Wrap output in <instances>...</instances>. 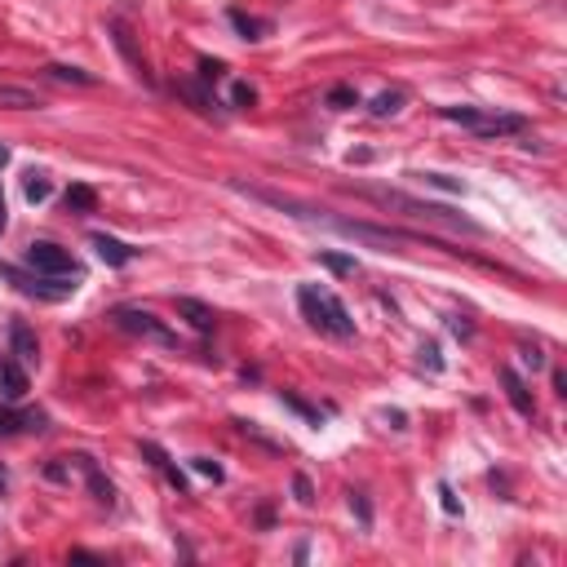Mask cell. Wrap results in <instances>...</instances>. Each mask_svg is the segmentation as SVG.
Segmentation results:
<instances>
[{
	"mask_svg": "<svg viewBox=\"0 0 567 567\" xmlns=\"http://www.w3.org/2000/svg\"><path fill=\"white\" fill-rule=\"evenodd\" d=\"M76 461L85 466V474H89V487L98 492V502H102V506H111V502H116V492H111V483H107V479L98 474V466H94L89 457H76Z\"/></svg>",
	"mask_w": 567,
	"mask_h": 567,
	"instance_id": "obj_12",
	"label": "cell"
},
{
	"mask_svg": "<svg viewBox=\"0 0 567 567\" xmlns=\"http://www.w3.org/2000/svg\"><path fill=\"white\" fill-rule=\"evenodd\" d=\"M49 81H62V85H94L89 71L81 67H49Z\"/></svg>",
	"mask_w": 567,
	"mask_h": 567,
	"instance_id": "obj_14",
	"label": "cell"
},
{
	"mask_svg": "<svg viewBox=\"0 0 567 567\" xmlns=\"http://www.w3.org/2000/svg\"><path fill=\"white\" fill-rule=\"evenodd\" d=\"M94 249H98V257L107 266H129L133 262V249L124 240H116V236H94Z\"/></svg>",
	"mask_w": 567,
	"mask_h": 567,
	"instance_id": "obj_10",
	"label": "cell"
},
{
	"mask_svg": "<svg viewBox=\"0 0 567 567\" xmlns=\"http://www.w3.org/2000/svg\"><path fill=\"white\" fill-rule=\"evenodd\" d=\"M377 204H386V208H403V213H412V218H425V222H448V227H461V231H479L474 222H466V218H457L453 208H439V204H421V200H412V195H399V191H369Z\"/></svg>",
	"mask_w": 567,
	"mask_h": 567,
	"instance_id": "obj_5",
	"label": "cell"
},
{
	"mask_svg": "<svg viewBox=\"0 0 567 567\" xmlns=\"http://www.w3.org/2000/svg\"><path fill=\"white\" fill-rule=\"evenodd\" d=\"M421 364H431V373H439L444 369V360H439V346L431 341V346H421Z\"/></svg>",
	"mask_w": 567,
	"mask_h": 567,
	"instance_id": "obj_21",
	"label": "cell"
},
{
	"mask_svg": "<svg viewBox=\"0 0 567 567\" xmlns=\"http://www.w3.org/2000/svg\"><path fill=\"white\" fill-rule=\"evenodd\" d=\"M191 466H195V470H200V474H208V479H213V483H218V479H222V466H218V461H208V457H195V461H191Z\"/></svg>",
	"mask_w": 567,
	"mask_h": 567,
	"instance_id": "obj_20",
	"label": "cell"
},
{
	"mask_svg": "<svg viewBox=\"0 0 567 567\" xmlns=\"http://www.w3.org/2000/svg\"><path fill=\"white\" fill-rule=\"evenodd\" d=\"M10 165V147H0V169H5Z\"/></svg>",
	"mask_w": 567,
	"mask_h": 567,
	"instance_id": "obj_27",
	"label": "cell"
},
{
	"mask_svg": "<svg viewBox=\"0 0 567 567\" xmlns=\"http://www.w3.org/2000/svg\"><path fill=\"white\" fill-rule=\"evenodd\" d=\"M523 364H528V369H541V364H545L541 350H523Z\"/></svg>",
	"mask_w": 567,
	"mask_h": 567,
	"instance_id": "obj_24",
	"label": "cell"
},
{
	"mask_svg": "<svg viewBox=\"0 0 567 567\" xmlns=\"http://www.w3.org/2000/svg\"><path fill=\"white\" fill-rule=\"evenodd\" d=\"M10 227V213H5V191H0V231Z\"/></svg>",
	"mask_w": 567,
	"mask_h": 567,
	"instance_id": "obj_26",
	"label": "cell"
},
{
	"mask_svg": "<svg viewBox=\"0 0 567 567\" xmlns=\"http://www.w3.org/2000/svg\"><path fill=\"white\" fill-rule=\"evenodd\" d=\"M0 395L10 403H19L27 395V369L19 360H0Z\"/></svg>",
	"mask_w": 567,
	"mask_h": 567,
	"instance_id": "obj_7",
	"label": "cell"
},
{
	"mask_svg": "<svg viewBox=\"0 0 567 567\" xmlns=\"http://www.w3.org/2000/svg\"><path fill=\"white\" fill-rule=\"evenodd\" d=\"M298 306H302V315H306L311 328H319L328 337H341V341L354 337V319H350V311L341 306L337 293L315 289V284H302V289H298Z\"/></svg>",
	"mask_w": 567,
	"mask_h": 567,
	"instance_id": "obj_1",
	"label": "cell"
},
{
	"mask_svg": "<svg viewBox=\"0 0 567 567\" xmlns=\"http://www.w3.org/2000/svg\"><path fill=\"white\" fill-rule=\"evenodd\" d=\"M0 279H10L19 293H27L36 302H62L76 293V284H81L71 275H36V270H19V266H0Z\"/></svg>",
	"mask_w": 567,
	"mask_h": 567,
	"instance_id": "obj_3",
	"label": "cell"
},
{
	"mask_svg": "<svg viewBox=\"0 0 567 567\" xmlns=\"http://www.w3.org/2000/svg\"><path fill=\"white\" fill-rule=\"evenodd\" d=\"M23 262H27V270H36V275H71V279H81V262L71 257V249H62V244H53V240L27 244Z\"/></svg>",
	"mask_w": 567,
	"mask_h": 567,
	"instance_id": "obj_4",
	"label": "cell"
},
{
	"mask_svg": "<svg viewBox=\"0 0 567 567\" xmlns=\"http://www.w3.org/2000/svg\"><path fill=\"white\" fill-rule=\"evenodd\" d=\"M403 107V94L395 89V94H382V98H373V116H395Z\"/></svg>",
	"mask_w": 567,
	"mask_h": 567,
	"instance_id": "obj_19",
	"label": "cell"
},
{
	"mask_svg": "<svg viewBox=\"0 0 567 567\" xmlns=\"http://www.w3.org/2000/svg\"><path fill=\"white\" fill-rule=\"evenodd\" d=\"M502 386H506L510 403H515L523 417H532V412H536V408H532V395H528V386L519 382V373H515V369H502Z\"/></svg>",
	"mask_w": 567,
	"mask_h": 567,
	"instance_id": "obj_11",
	"label": "cell"
},
{
	"mask_svg": "<svg viewBox=\"0 0 567 567\" xmlns=\"http://www.w3.org/2000/svg\"><path fill=\"white\" fill-rule=\"evenodd\" d=\"M231 23L244 32V40H257V32H262V23H253V19H244V14H231Z\"/></svg>",
	"mask_w": 567,
	"mask_h": 567,
	"instance_id": "obj_22",
	"label": "cell"
},
{
	"mask_svg": "<svg viewBox=\"0 0 567 567\" xmlns=\"http://www.w3.org/2000/svg\"><path fill=\"white\" fill-rule=\"evenodd\" d=\"M23 195H27L32 204H45V200L53 195V182H49L45 173H27V186H23Z\"/></svg>",
	"mask_w": 567,
	"mask_h": 567,
	"instance_id": "obj_13",
	"label": "cell"
},
{
	"mask_svg": "<svg viewBox=\"0 0 567 567\" xmlns=\"http://www.w3.org/2000/svg\"><path fill=\"white\" fill-rule=\"evenodd\" d=\"M328 107H337V111H350V107H360V94H354V89H346V85H337V89L328 94Z\"/></svg>",
	"mask_w": 567,
	"mask_h": 567,
	"instance_id": "obj_16",
	"label": "cell"
},
{
	"mask_svg": "<svg viewBox=\"0 0 567 567\" xmlns=\"http://www.w3.org/2000/svg\"><path fill=\"white\" fill-rule=\"evenodd\" d=\"M67 208L94 213V191H89V186H71V191H67Z\"/></svg>",
	"mask_w": 567,
	"mask_h": 567,
	"instance_id": "obj_15",
	"label": "cell"
},
{
	"mask_svg": "<svg viewBox=\"0 0 567 567\" xmlns=\"http://www.w3.org/2000/svg\"><path fill=\"white\" fill-rule=\"evenodd\" d=\"M319 262L328 270H337V275H354V270H360V266H354V257H341V253H319Z\"/></svg>",
	"mask_w": 567,
	"mask_h": 567,
	"instance_id": "obj_18",
	"label": "cell"
},
{
	"mask_svg": "<svg viewBox=\"0 0 567 567\" xmlns=\"http://www.w3.org/2000/svg\"><path fill=\"white\" fill-rule=\"evenodd\" d=\"M111 319H116V328H124V333H133V337H147V341H160V346H173V341H178L152 311H142V306H120Z\"/></svg>",
	"mask_w": 567,
	"mask_h": 567,
	"instance_id": "obj_6",
	"label": "cell"
},
{
	"mask_svg": "<svg viewBox=\"0 0 567 567\" xmlns=\"http://www.w3.org/2000/svg\"><path fill=\"white\" fill-rule=\"evenodd\" d=\"M298 502L311 506V483H306V479H298Z\"/></svg>",
	"mask_w": 567,
	"mask_h": 567,
	"instance_id": "obj_25",
	"label": "cell"
},
{
	"mask_svg": "<svg viewBox=\"0 0 567 567\" xmlns=\"http://www.w3.org/2000/svg\"><path fill=\"white\" fill-rule=\"evenodd\" d=\"M178 315H182L195 333H213V324H218L213 306H204V302H195V298H178Z\"/></svg>",
	"mask_w": 567,
	"mask_h": 567,
	"instance_id": "obj_8",
	"label": "cell"
},
{
	"mask_svg": "<svg viewBox=\"0 0 567 567\" xmlns=\"http://www.w3.org/2000/svg\"><path fill=\"white\" fill-rule=\"evenodd\" d=\"M444 120H453L479 137H510V133L528 129V120L515 111H479V107H444Z\"/></svg>",
	"mask_w": 567,
	"mask_h": 567,
	"instance_id": "obj_2",
	"label": "cell"
},
{
	"mask_svg": "<svg viewBox=\"0 0 567 567\" xmlns=\"http://www.w3.org/2000/svg\"><path fill=\"white\" fill-rule=\"evenodd\" d=\"M10 346H14V360H19V364H36V360H40L36 333H32L27 324H14V328H10Z\"/></svg>",
	"mask_w": 567,
	"mask_h": 567,
	"instance_id": "obj_9",
	"label": "cell"
},
{
	"mask_svg": "<svg viewBox=\"0 0 567 567\" xmlns=\"http://www.w3.org/2000/svg\"><path fill=\"white\" fill-rule=\"evenodd\" d=\"M0 102H10V107H19V111H27V107H40V98H32L27 89H0Z\"/></svg>",
	"mask_w": 567,
	"mask_h": 567,
	"instance_id": "obj_17",
	"label": "cell"
},
{
	"mask_svg": "<svg viewBox=\"0 0 567 567\" xmlns=\"http://www.w3.org/2000/svg\"><path fill=\"white\" fill-rule=\"evenodd\" d=\"M448 328H453L457 337H470V324H466V315H448Z\"/></svg>",
	"mask_w": 567,
	"mask_h": 567,
	"instance_id": "obj_23",
	"label": "cell"
}]
</instances>
